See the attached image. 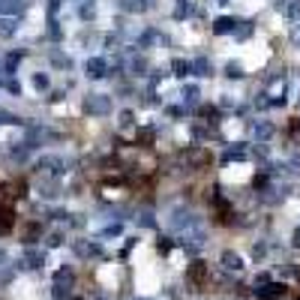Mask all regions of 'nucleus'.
<instances>
[{"mask_svg":"<svg viewBox=\"0 0 300 300\" xmlns=\"http://www.w3.org/2000/svg\"><path fill=\"white\" fill-rule=\"evenodd\" d=\"M288 12H291V15H300V0H297V3H291V6H288Z\"/></svg>","mask_w":300,"mask_h":300,"instance_id":"10","label":"nucleus"},{"mask_svg":"<svg viewBox=\"0 0 300 300\" xmlns=\"http://www.w3.org/2000/svg\"><path fill=\"white\" fill-rule=\"evenodd\" d=\"M225 267H231V270H240L243 267V261H240V255H231V252H225Z\"/></svg>","mask_w":300,"mask_h":300,"instance_id":"3","label":"nucleus"},{"mask_svg":"<svg viewBox=\"0 0 300 300\" xmlns=\"http://www.w3.org/2000/svg\"><path fill=\"white\" fill-rule=\"evenodd\" d=\"M231 27H234V21H231V18H219V21H216V33H228Z\"/></svg>","mask_w":300,"mask_h":300,"instance_id":"6","label":"nucleus"},{"mask_svg":"<svg viewBox=\"0 0 300 300\" xmlns=\"http://www.w3.org/2000/svg\"><path fill=\"white\" fill-rule=\"evenodd\" d=\"M87 108H93V111H105V108H108V99H105V96H93L90 102H87Z\"/></svg>","mask_w":300,"mask_h":300,"instance_id":"2","label":"nucleus"},{"mask_svg":"<svg viewBox=\"0 0 300 300\" xmlns=\"http://www.w3.org/2000/svg\"><path fill=\"white\" fill-rule=\"evenodd\" d=\"M87 75L99 78V75H102V60H90V63H87Z\"/></svg>","mask_w":300,"mask_h":300,"instance_id":"4","label":"nucleus"},{"mask_svg":"<svg viewBox=\"0 0 300 300\" xmlns=\"http://www.w3.org/2000/svg\"><path fill=\"white\" fill-rule=\"evenodd\" d=\"M255 135L264 141V138H270L273 135V126H270V123H258V126H255Z\"/></svg>","mask_w":300,"mask_h":300,"instance_id":"5","label":"nucleus"},{"mask_svg":"<svg viewBox=\"0 0 300 300\" xmlns=\"http://www.w3.org/2000/svg\"><path fill=\"white\" fill-rule=\"evenodd\" d=\"M12 228V210L6 204H0V234H6Z\"/></svg>","mask_w":300,"mask_h":300,"instance_id":"1","label":"nucleus"},{"mask_svg":"<svg viewBox=\"0 0 300 300\" xmlns=\"http://www.w3.org/2000/svg\"><path fill=\"white\" fill-rule=\"evenodd\" d=\"M291 243H294V246H297V249H300V228H297V231L291 234Z\"/></svg>","mask_w":300,"mask_h":300,"instance_id":"9","label":"nucleus"},{"mask_svg":"<svg viewBox=\"0 0 300 300\" xmlns=\"http://www.w3.org/2000/svg\"><path fill=\"white\" fill-rule=\"evenodd\" d=\"M225 75H231V78H240L243 72H240V66H237V63H228V69H225Z\"/></svg>","mask_w":300,"mask_h":300,"instance_id":"8","label":"nucleus"},{"mask_svg":"<svg viewBox=\"0 0 300 300\" xmlns=\"http://www.w3.org/2000/svg\"><path fill=\"white\" fill-rule=\"evenodd\" d=\"M120 9H141V0H120Z\"/></svg>","mask_w":300,"mask_h":300,"instance_id":"7","label":"nucleus"}]
</instances>
